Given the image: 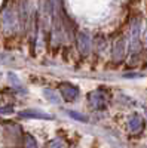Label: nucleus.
I'll return each mask as SVG.
<instances>
[{
    "label": "nucleus",
    "instance_id": "1",
    "mask_svg": "<svg viewBox=\"0 0 147 148\" xmlns=\"http://www.w3.org/2000/svg\"><path fill=\"white\" fill-rule=\"evenodd\" d=\"M146 40H147V33H146Z\"/></svg>",
    "mask_w": 147,
    "mask_h": 148
}]
</instances>
